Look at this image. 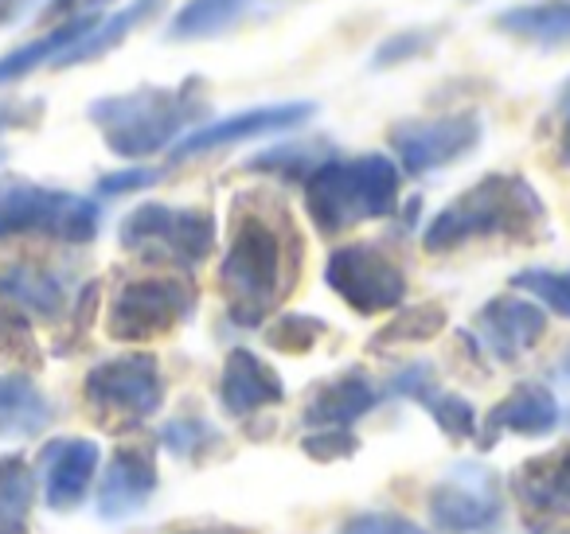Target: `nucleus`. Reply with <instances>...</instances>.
I'll use <instances>...</instances> for the list:
<instances>
[{
	"label": "nucleus",
	"mask_w": 570,
	"mask_h": 534,
	"mask_svg": "<svg viewBox=\"0 0 570 534\" xmlns=\"http://www.w3.org/2000/svg\"><path fill=\"white\" fill-rule=\"evenodd\" d=\"M36 472L20 453L0 456V534H32Z\"/></svg>",
	"instance_id": "nucleus-27"
},
{
	"label": "nucleus",
	"mask_w": 570,
	"mask_h": 534,
	"mask_svg": "<svg viewBox=\"0 0 570 534\" xmlns=\"http://www.w3.org/2000/svg\"><path fill=\"white\" fill-rule=\"evenodd\" d=\"M500 36L515 43H531V48H567L570 43V0H528V4H512V9L497 12L492 20Z\"/></svg>",
	"instance_id": "nucleus-22"
},
{
	"label": "nucleus",
	"mask_w": 570,
	"mask_h": 534,
	"mask_svg": "<svg viewBox=\"0 0 570 534\" xmlns=\"http://www.w3.org/2000/svg\"><path fill=\"white\" fill-rule=\"evenodd\" d=\"M313 113H317V102H269V106H254V110H238L219 121H204V126L188 129V134L168 149V160L180 165V160L204 157V152L227 149V145L289 134V129H302L305 121H313Z\"/></svg>",
	"instance_id": "nucleus-12"
},
{
	"label": "nucleus",
	"mask_w": 570,
	"mask_h": 534,
	"mask_svg": "<svg viewBox=\"0 0 570 534\" xmlns=\"http://www.w3.org/2000/svg\"><path fill=\"white\" fill-rule=\"evenodd\" d=\"M484 126L473 110L438 113V118H406L395 121L387 134L395 149V165L406 176H430L465 160L481 145Z\"/></svg>",
	"instance_id": "nucleus-11"
},
{
	"label": "nucleus",
	"mask_w": 570,
	"mask_h": 534,
	"mask_svg": "<svg viewBox=\"0 0 570 534\" xmlns=\"http://www.w3.org/2000/svg\"><path fill=\"white\" fill-rule=\"evenodd\" d=\"M426 511L438 534H489L504 518V487L492 468L458 461L430 487Z\"/></svg>",
	"instance_id": "nucleus-10"
},
{
	"label": "nucleus",
	"mask_w": 570,
	"mask_h": 534,
	"mask_svg": "<svg viewBox=\"0 0 570 534\" xmlns=\"http://www.w3.org/2000/svg\"><path fill=\"white\" fill-rule=\"evenodd\" d=\"M56 422V406L32 375H0V441L40 437Z\"/></svg>",
	"instance_id": "nucleus-23"
},
{
	"label": "nucleus",
	"mask_w": 570,
	"mask_h": 534,
	"mask_svg": "<svg viewBox=\"0 0 570 534\" xmlns=\"http://www.w3.org/2000/svg\"><path fill=\"white\" fill-rule=\"evenodd\" d=\"M399 188L403 172L387 152H360V157H328L302 184V196L321 235H344L360 222L395 215Z\"/></svg>",
	"instance_id": "nucleus-4"
},
{
	"label": "nucleus",
	"mask_w": 570,
	"mask_h": 534,
	"mask_svg": "<svg viewBox=\"0 0 570 534\" xmlns=\"http://www.w3.org/2000/svg\"><path fill=\"white\" fill-rule=\"evenodd\" d=\"M28 4H32V0H0V28L17 24V20L28 12Z\"/></svg>",
	"instance_id": "nucleus-40"
},
{
	"label": "nucleus",
	"mask_w": 570,
	"mask_h": 534,
	"mask_svg": "<svg viewBox=\"0 0 570 534\" xmlns=\"http://www.w3.org/2000/svg\"><path fill=\"white\" fill-rule=\"evenodd\" d=\"M157 484V448L118 445L106 461L102 484H98V518L102 523H126V518L141 515Z\"/></svg>",
	"instance_id": "nucleus-13"
},
{
	"label": "nucleus",
	"mask_w": 570,
	"mask_h": 534,
	"mask_svg": "<svg viewBox=\"0 0 570 534\" xmlns=\"http://www.w3.org/2000/svg\"><path fill=\"white\" fill-rule=\"evenodd\" d=\"M539 235H547V204L528 176L489 172L430 219V227L422 230V250L453 254L481 238L535 243Z\"/></svg>",
	"instance_id": "nucleus-2"
},
{
	"label": "nucleus",
	"mask_w": 570,
	"mask_h": 534,
	"mask_svg": "<svg viewBox=\"0 0 570 534\" xmlns=\"http://www.w3.org/2000/svg\"><path fill=\"white\" fill-rule=\"evenodd\" d=\"M328 157H336L328 141H282L274 149L258 152V157L246 160L250 172H269V176H285V180H309Z\"/></svg>",
	"instance_id": "nucleus-28"
},
{
	"label": "nucleus",
	"mask_w": 570,
	"mask_h": 534,
	"mask_svg": "<svg viewBox=\"0 0 570 534\" xmlns=\"http://www.w3.org/2000/svg\"><path fill=\"white\" fill-rule=\"evenodd\" d=\"M325 285L360 316H383L403 308L411 281L406 269L380 243L336 246L325 261Z\"/></svg>",
	"instance_id": "nucleus-9"
},
{
	"label": "nucleus",
	"mask_w": 570,
	"mask_h": 534,
	"mask_svg": "<svg viewBox=\"0 0 570 534\" xmlns=\"http://www.w3.org/2000/svg\"><path fill=\"white\" fill-rule=\"evenodd\" d=\"M79 4H87V0H48V4L40 9V20H43V24H59V20H71Z\"/></svg>",
	"instance_id": "nucleus-39"
},
{
	"label": "nucleus",
	"mask_w": 570,
	"mask_h": 534,
	"mask_svg": "<svg viewBox=\"0 0 570 534\" xmlns=\"http://www.w3.org/2000/svg\"><path fill=\"white\" fill-rule=\"evenodd\" d=\"M160 445L168 448L173 456H199L207 445H219V429L212 422H204L199 414H180L173 422H165L160 429Z\"/></svg>",
	"instance_id": "nucleus-33"
},
{
	"label": "nucleus",
	"mask_w": 570,
	"mask_h": 534,
	"mask_svg": "<svg viewBox=\"0 0 570 534\" xmlns=\"http://www.w3.org/2000/svg\"><path fill=\"white\" fill-rule=\"evenodd\" d=\"M302 235L274 196L243 191L230 204V238L219 266L227 316L238 328H262L302 277Z\"/></svg>",
	"instance_id": "nucleus-1"
},
{
	"label": "nucleus",
	"mask_w": 570,
	"mask_h": 534,
	"mask_svg": "<svg viewBox=\"0 0 570 534\" xmlns=\"http://www.w3.org/2000/svg\"><path fill=\"white\" fill-rule=\"evenodd\" d=\"M180 534H230V531H180Z\"/></svg>",
	"instance_id": "nucleus-42"
},
{
	"label": "nucleus",
	"mask_w": 570,
	"mask_h": 534,
	"mask_svg": "<svg viewBox=\"0 0 570 534\" xmlns=\"http://www.w3.org/2000/svg\"><path fill=\"white\" fill-rule=\"evenodd\" d=\"M559 378H562V383H570V347L562 352V359H559Z\"/></svg>",
	"instance_id": "nucleus-41"
},
{
	"label": "nucleus",
	"mask_w": 570,
	"mask_h": 534,
	"mask_svg": "<svg viewBox=\"0 0 570 534\" xmlns=\"http://www.w3.org/2000/svg\"><path fill=\"white\" fill-rule=\"evenodd\" d=\"M165 4H168V0H129L126 9H118V12H110V17L98 20L95 32L82 36V40L75 43L67 56H59L56 67H59V71H67V67H82V63H95V59L110 56V51L121 48V43H126L129 36L145 24V20L157 17Z\"/></svg>",
	"instance_id": "nucleus-25"
},
{
	"label": "nucleus",
	"mask_w": 570,
	"mask_h": 534,
	"mask_svg": "<svg viewBox=\"0 0 570 534\" xmlns=\"http://www.w3.org/2000/svg\"><path fill=\"white\" fill-rule=\"evenodd\" d=\"M285 383L250 347H230L219 375V406L227 417H250L258 409L282 406Z\"/></svg>",
	"instance_id": "nucleus-21"
},
{
	"label": "nucleus",
	"mask_w": 570,
	"mask_h": 534,
	"mask_svg": "<svg viewBox=\"0 0 570 534\" xmlns=\"http://www.w3.org/2000/svg\"><path fill=\"white\" fill-rule=\"evenodd\" d=\"M336 534H430V531L414 523V518L395 515V511H360V515L344 518V526Z\"/></svg>",
	"instance_id": "nucleus-34"
},
{
	"label": "nucleus",
	"mask_w": 570,
	"mask_h": 534,
	"mask_svg": "<svg viewBox=\"0 0 570 534\" xmlns=\"http://www.w3.org/2000/svg\"><path fill=\"white\" fill-rule=\"evenodd\" d=\"M160 180L157 168H145V165H134V168H118V172H106L98 176V196L114 199V196H134V191H145Z\"/></svg>",
	"instance_id": "nucleus-35"
},
{
	"label": "nucleus",
	"mask_w": 570,
	"mask_h": 534,
	"mask_svg": "<svg viewBox=\"0 0 570 534\" xmlns=\"http://www.w3.org/2000/svg\"><path fill=\"white\" fill-rule=\"evenodd\" d=\"M67 305H71V289L59 269L43 266V261H9L0 266V308H9L17 316H32V320L56 324L63 320Z\"/></svg>",
	"instance_id": "nucleus-20"
},
{
	"label": "nucleus",
	"mask_w": 570,
	"mask_h": 534,
	"mask_svg": "<svg viewBox=\"0 0 570 534\" xmlns=\"http://www.w3.org/2000/svg\"><path fill=\"white\" fill-rule=\"evenodd\" d=\"M512 500L531 523H562L570 518V441L539 456H528L508 479Z\"/></svg>",
	"instance_id": "nucleus-14"
},
{
	"label": "nucleus",
	"mask_w": 570,
	"mask_h": 534,
	"mask_svg": "<svg viewBox=\"0 0 570 534\" xmlns=\"http://www.w3.org/2000/svg\"><path fill=\"white\" fill-rule=\"evenodd\" d=\"M302 448H305V456L328 464V461H344V456H352L360 448V441H356V433H305Z\"/></svg>",
	"instance_id": "nucleus-36"
},
{
	"label": "nucleus",
	"mask_w": 570,
	"mask_h": 534,
	"mask_svg": "<svg viewBox=\"0 0 570 534\" xmlns=\"http://www.w3.org/2000/svg\"><path fill=\"white\" fill-rule=\"evenodd\" d=\"M512 289L531 293L539 300V308L570 320V269H539V266L520 269L512 277Z\"/></svg>",
	"instance_id": "nucleus-32"
},
{
	"label": "nucleus",
	"mask_w": 570,
	"mask_h": 534,
	"mask_svg": "<svg viewBox=\"0 0 570 534\" xmlns=\"http://www.w3.org/2000/svg\"><path fill=\"white\" fill-rule=\"evenodd\" d=\"M445 32H450V24H414V28H403V32L387 36V40L375 43L372 71H391V67H403V63H414V59L434 56Z\"/></svg>",
	"instance_id": "nucleus-30"
},
{
	"label": "nucleus",
	"mask_w": 570,
	"mask_h": 534,
	"mask_svg": "<svg viewBox=\"0 0 570 534\" xmlns=\"http://www.w3.org/2000/svg\"><path fill=\"white\" fill-rule=\"evenodd\" d=\"M118 243L141 261L191 274L215 250V215L204 207L141 204L121 219Z\"/></svg>",
	"instance_id": "nucleus-6"
},
{
	"label": "nucleus",
	"mask_w": 570,
	"mask_h": 534,
	"mask_svg": "<svg viewBox=\"0 0 570 534\" xmlns=\"http://www.w3.org/2000/svg\"><path fill=\"white\" fill-rule=\"evenodd\" d=\"M82 394L98 422L110 429L141 425L165 406V375H160L157 355L126 352L95 363L82 378Z\"/></svg>",
	"instance_id": "nucleus-8"
},
{
	"label": "nucleus",
	"mask_w": 570,
	"mask_h": 534,
	"mask_svg": "<svg viewBox=\"0 0 570 534\" xmlns=\"http://www.w3.org/2000/svg\"><path fill=\"white\" fill-rule=\"evenodd\" d=\"M43 118V98H4L0 102V134H12V129H32Z\"/></svg>",
	"instance_id": "nucleus-37"
},
{
	"label": "nucleus",
	"mask_w": 570,
	"mask_h": 534,
	"mask_svg": "<svg viewBox=\"0 0 570 534\" xmlns=\"http://www.w3.org/2000/svg\"><path fill=\"white\" fill-rule=\"evenodd\" d=\"M476 339L497 355L500 363H512L528 355L531 347L543 339L547 313L535 300H523L515 293H500V297L484 300L481 313L473 316Z\"/></svg>",
	"instance_id": "nucleus-17"
},
{
	"label": "nucleus",
	"mask_w": 570,
	"mask_h": 534,
	"mask_svg": "<svg viewBox=\"0 0 570 534\" xmlns=\"http://www.w3.org/2000/svg\"><path fill=\"white\" fill-rule=\"evenodd\" d=\"M383 402V390L364 367H348L336 378L321 383L302 409V425L309 433H352Z\"/></svg>",
	"instance_id": "nucleus-16"
},
{
	"label": "nucleus",
	"mask_w": 570,
	"mask_h": 534,
	"mask_svg": "<svg viewBox=\"0 0 570 534\" xmlns=\"http://www.w3.org/2000/svg\"><path fill=\"white\" fill-rule=\"evenodd\" d=\"M328 332V324L321 316H309V313H285L277 320H269L262 328V339H266L274 352H285V355H309L313 347L321 344V336Z\"/></svg>",
	"instance_id": "nucleus-31"
},
{
	"label": "nucleus",
	"mask_w": 570,
	"mask_h": 534,
	"mask_svg": "<svg viewBox=\"0 0 570 534\" xmlns=\"http://www.w3.org/2000/svg\"><path fill=\"white\" fill-rule=\"evenodd\" d=\"M562 422L559 398L547 390L543 383H515L497 406L484 414L481 429H476V445L492 448L500 437H547Z\"/></svg>",
	"instance_id": "nucleus-18"
},
{
	"label": "nucleus",
	"mask_w": 570,
	"mask_h": 534,
	"mask_svg": "<svg viewBox=\"0 0 570 534\" xmlns=\"http://www.w3.org/2000/svg\"><path fill=\"white\" fill-rule=\"evenodd\" d=\"M450 316L438 300H422L414 308H403L395 320H387L380 332L372 336V352H383V347H403V344H426V339L442 336Z\"/></svg>",
	"instance_id": "nucleus-29"
},
{
	"label": "nucleus",
	"mask_w": 570,
	"mask_h": 534,
	"mask_svg": "<svg viewBox=\"0 0 570 534\" xmlns=\"http://www.w3.org/2000/svg\"><path fill=\"white\" fill-rule=\"evenodd\" d=\"M102 227V207L90 196H75L48 184L0 180V243L9 238H51V243H95Z\"/></svg>",
	"instance_id": "nucleus-5"
},
{
	"label": "nucleus",
	"mask_w": 570,
	"mask_h": 534,
	"mask_svg": "<svg viewBox=\"0 0 570 534\" xmlns=\"http://www.w3.org/2000/svg\"><path fill=\"white\" fill-rule=\"evenodd\" d=\"M98 461H102V453H98V445L87 437H59V441H51V445H43L40 484H43L48 507L51 511L79 507L98 476Z\"/></svg>",
	"instance_id": "nucleus-19"
},
{
	"label": "nucleus",
	"mask_w": 570,
	"mask_h": 534,
	"mask_svg": "<svg viewBox=\"0 0 570 534\" xmlns=\"http://www.w3.org/2000/svg\"><path fill=\"white\" fill-rule=\"evenodd\" d=\"M204 79H184L180 87H145L126 95H106L87 106L90 126L102 134L106 149L121 160H145L173 149L188 126L207 118V102L199 98Z\"/></svg>",
	"instance_id": "nucleus-3"
},
{
	"label": "nucleus",
	"mask_w": 570,
	"mask_h": 534,
	"mask_svg": "<svg viewBox=\"0 0 570 534\" xmlns=\"http://www.w3.org/2000/svg\"><path fill=\"white\" fill-rule=\"evenodd\" d=\"M196 300L199 293L191 277H134L114 293L110 308H106V336L118 344H149V339H160L180 324H188L196 313Z\"/></svg>",
	"instance_id": "nucleus-7"
},
{
	"label": "nucleus",
	"mask_w": 570,
	"mask_h": 534,
	"mask_svg": "<svg viewBox=\"0 0 570 534\" xmlns=\"http://www.w3.org/2000/svg\"><path fill=\"white\" fill-rule=\"evenodd\" d=\"M559 113H562V137H559V160L570 168V79L559 90Z\"/></svg>",
	"instance_id": "nucleus-38"
},
{
	"label": "nucleus",
	"mask_w": 570,
	"mask_h": 534,
	"mask_svg": "<svg viewBox=\"0 0 570 534\" xmlns=\"http://www.w3.org/2000/svg\"><path fill=\"white\" fill-rule=\"evenodd\" d=\"M250 9H254V0H188V4L176 9V17L168 20L165 40H173V43L215 40V36L230 32Z\"/></svg>",
	"instance_id": "nucleus-26"
},
{
	"label": "nucleus",
	"mask_w": 570,
	"mask_h": 534,
	"mask_svg": "<svg viewBox=\"0 0 570 534\" xmlns=\"http://www.w3.org/2000/svg\"><path fill=\"white\" fill-rule=\"evenodd\" d=\"M4 160H9V149H0V165H4Z\"/></svg>",
	"instance_id": "nucleus-44"
},
{
	"label": "nucleus",
	"mask_w": 570,
	"mask_h": 534,
	"mask_svg": "<svg viewBox=\"0 0 570 534\" xmlns=\"http://www.w3.org/2000/svg\"><path fill=\"white\" fill-rule=\"evenodd\" d=\"M98 20H102V17H95V12L87 17V12H82V17H71V20H59V24H51L40 40L24 43V48H17V51H4V56H0V87H12V82L28 79V75L40 71L43 63L56 67L59 56H67V51H71L82 36L95 32Z\"/></svg>",
	"instance_id": "nucleus-24"
},
{
	"label": "nucleus",
	"mask_w": 570,
	"mask_h": 534,
	"mask_svg": "<svg viewBox=\"0 0 570 534\" xmlns=\"http://www.w3.org/2000/svg\"><path fill=\"white\" fill-rule=\"evenodd\" d=\"M383 398L419 402V406L434 417V425L450 441L476 437L473 402L461 398V394H453V390H445V386L438 383V370H434V363H430V359H414V363H406L403 370H395V375H391V383L383 386Z\"/></svg>",
	"instance_id": "nucleus-15"
},
{
	"label": "nucleus",
	"mask_w": 570,
	"mask_h": 534,
	"mask_svg": "<svg viewBox=\"0 0 570 534\" xmlns=\"http://www.w3.org/2000/svg\"><path fill=\"white\" fill-rule=\"evenodd\" d=\"M87 4H90V9H98V4H106V0H87Z\"/></svg>",
	"instance_id": "nucleus-43"
}]
</instances>
